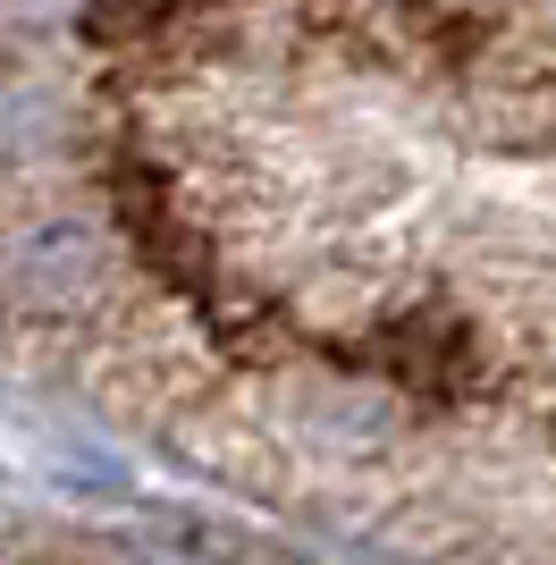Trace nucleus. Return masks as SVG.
<instances>
[{"label":"nucleus","instance_id":"obj_1","mask_svg":"<svg viewBox=\"0 0 556 565\" xmlns=\"http://www.w3.org/2000/svg\"><path fill=\"white\" fill-rule=\"evenodd\" d=\"M9 287H18V305L34 312H76L101 296L110 279V236L93 228V220H43V228H25L9 245Z\"/></svg>","mask_w":556,"mask_h":565}]
</instances>
